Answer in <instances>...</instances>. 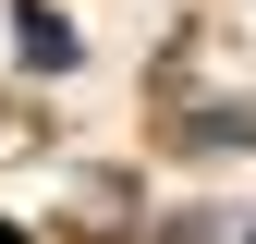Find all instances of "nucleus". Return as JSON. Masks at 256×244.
Segmentation results:
<instances>
[{
	"mask_svg": "<svg viewBox=\"0 0 256 244\" xmlns=\"http://www.w3.org/2000/svg\"><path fill=\"white\" fill-rule=\"evenodd\" d=\"M12 37H24V61H49V74L74 61V24H61V12H37V0H12Z\"/></svg>",
	"mask_w": 256,
	"mask_h": 244,
	"instance_id": "1",
	"label": "nucleus"
},
{
	"mask_svg": "<svg viewBox=\"0 0 256 244\" xmlns=\"http://www.w3.org/2000/svg\"><path fill=\"white\" fill-rule=\"evenodd\" d=\"M0 244H24V232H0Z\"/></svg>",
	"mask_w": 256,
	"mask_h": 244,
	"instance_id": "2",
	"label": "nucleus"
}]
</instances>
